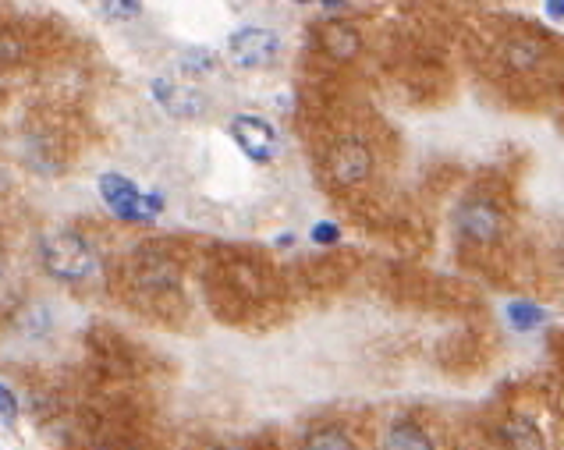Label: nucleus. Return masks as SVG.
<instances>
[{"label": "nucleus", "mask_w": 564, "mask_h": 450, "mask_svg": "<svg viewBox=\"0 0 564 450\" xmlns=\"http://www.w3.org/2000/svg\"><path fill=\"white\" fill-rule=\"evenodd\" d=\"M228 57L238 64V68H267V64L277 57V36L267 29H256V25L231 32Z\"/></svg>", "instance_id": "obj_3"}, {"label": "nucleus", "mask_w": 564, "mask_h": 450, "mask_svg": "<svg viewBox=\"0 0 564 450\" xmlns=\"http://www.w3.org/2000/svg\"><path fill=\"white\" fill-rule=\"evenodd\" d=\"M100 195L110 206V213L121 220H149L164 210V199H160V195H142L139 188L128 178H121V174H103Z\"/></svg>", "instance_id": "obj_2"}, {"label": "nucleus", "mask_w": 564, "mask_h": 450, "mask_svg": "<svg viewBox=\"0 0 564 450\" xmlns=\"http://www.w3.org/2000/svg\"><path fill=\"white\" fill-rule=\"evenodd\" d=\"M504 443H508L511 450H547L543 447V436L536 433V426L525 419H511L508 426H504Z\"/></svg>", "instance_id": "obj_9"}, {"label": "nucleus", "mask_w": 564, "mask_h": 450, "mask_svg": "<svg viewBox=\"0 0 564 450\" xmlns=\"http://www.w3.org/2000/svg\"><path fill=\"white\" fill-rule=\"evenodd\" d=\"M22 57V43L8 32H0V61H18Z\"/></svg>", "instance_id": "obj_16"}, {"label": "nucleus", "mask_w": 564, "mask_h": 450, "mask_svg": "<svg viewBox=\"0 0 564 450\" xmlns=\"http://www.w3.org/2000/svg\"><path fill=\"white\" fill-rule=\"evenodd\" d=\"M313 238L320 241V245H330V241H337V238H341V231H337L334 224H316Z\"/></svg>", "instance_id": "obj_18"}, {"label": "nucleus", "mask_w": 564, "mask_h": 450, "mask_svg": "<svg viewBox=\"0 0 564 450\" xmlns=\"http://www.w3.org/2000/svg\"><path fill=\"white\" fill-rule=\"evenodd\" d=\"M373 171V156L359 139H341L330 149V178L337 185H359Z\"/></svg>", "instance_id": "obj_5"}, {"label": "nucleus", "mask_w": 564, "mask_h": 450, "mask_svg": "<svg viewBox=\"0 0 564 450\" xmlns=\"http://www.w3.org/2000/svg\"><path fill=\"white\" fill-rule=\"evenodd\" d=\"M306 450H359V447L348 440L345 429L323 426V429H313V433L306 436Z\"/></svg>", "instance_id": "obj_12"}, {"label": "nucleus", "mask_w": 564, "mask_h": 450, "mask_svg": "<svg viewBox=\"0 0 564 450\" xmlns=\"http://www.w3.org/2000/svg\"><path fill=\"white\" fill-rule=\"evenodd\" d=\"M153 100L174 117H199L206 107L196 86H185V82H174V78H157L153 82Z\"/></svg>", "instance_id": "obj_6"}, {"label": "nucleus", "mask_w": 564, "mask_h": 450, "mask_svg": "<svg viewBox=\"0 0 564 450\" xmlns=\"http://www.w3.org/2000/svg\"><path fill=\"white\" fill-rule=\"evenodd\" d=\"M327 4H341V0H327Z\"/></svg>", "instance_id": "obj_20"}, {"label": "nucleus", "mask_w": 564, "mask_h": 450, "mask_svg": "<svg viewBox=\"0 0 564 450\" xmlns=\"http://www.w3.org/2000/svg\"><path fill=\"white\" fill-rule=\"evenodd\" d=\"M384 450H433V443L419 426H412V422H398V426L387 429Z\"/></svg>", "instance_id": "obj_8"}, {"label": "nucleus", "mask_w": 564, "mask_h": 450, "mask_svg": "<svg viewBox=\"0 0 564 450\" xmlns=\"http://www.w3.org/2000/svg\"><path fill=\"white\" fill-rule=\"evenodd\" d=\"M504 57H508L511 68L529 71V68H536V64H540L543 47L536 43V39H525V36H522V39H511L508 50H504Z\"/></svg>", "instance_id": "obj_10"}, {"label": "nucleus", "mask_w": 564, "mask_h": 450, "mask_svg": "<svg viewBox=\"0 0 564 450\" xmlns=\"http://www.w3.org/2000/svg\"><path fill=\"white\" fill-rule=\"evenodd\" d=\"M15 419H18V397L0 383V422H15Z\"/></svg>", "instance_id": "obj_15"}, {"label": "nucleus", "mask_w": 564, "mask_h": 450, "mask_svg": "<svg viewBox=\"0 0 564 450\" xmlns=\"http://www.w3.org/2000/svg\"><path fill=\"white\" fill-rule=\"evenodd\" d=\"M231 139H235L238 149L256 163H267L270 156L277 153V132L263 117H252V114L235 117V121H231Z\"/></svg>", "instance_id": "obj_4"}, {"label": "nucleus", "mask_w": 564, "mask_h": 450, "mask_svg": "<svg viewBox=\"0 0 564 450\" xmlns=\"http://www.w3.org/2000/svg\"><path fill=\"white\" fill-rule=\"evenodd\" d=\"M185 68L206 71V68H213V57L206 54V50H192V54H188V61H185Z\"/></svg>", "instance_id": "obj_17"}, {"label": "nucleus", "mask_w": 564, "mask_h": 450, "mask_svg": "<svg viewBox=\"0 0 564 450\" xmlns=\"http://www.w3.org/2000/svg\"><path fill=\"white\" fill-rule=\"evenodd\" d=\"M142 8V0H103V11L110 18H135Z\"/></svg>", "instance_id": "obj_14"}, {"label": "nucleus", "mask_w": 564, "mask_h": 450, "mask_svg": "<svg viewBox=\"0 0 564 450\" xmlns=\"http://www.w3.org/2000/svg\"><path fill=\"white\" fill-rule=\"evenodd\" d=\"M295 4H309V0H295Z\"/></svg>", "instance_id": "obj_21"}, {"label": "nucleus", "mask_w": 564, "mask_h": 450, "mask_svg": "<svg viewBox=\"0 0 564 450\" xmlns=\"http://www.w3.org/2000/svg\"><path fill=\"white\" fill-rule=\"evenodd\" d=\"M458 224H462V231L469 234V238L494 241L497 231H501V213H497L490 202L472 199V202H465L462 213H458Z\"/></svg>", "instance_id": "obj_7"}, {"label": "nucleus", "mask_w": 564, "mask_h": 450, "mask_svg": "<svg viewBox=\"0 0 564 450\" xmlns=\"http://www.w3.org/2000/svg\"><path fill=\"white\" fill-rule=\"evenodd\" d=\"M40 256H43L47 273H54V277H61V280H82L96 270V256H93V249H89V241L75 231L47 234Z\"/></svg>", "instance_id": "obj_1"}, {"label": "nucleus", "mask_w": 564, "mask_h": 450, "mask_svg": "<svg viewBox=\"0 0 564 450\" xmlns=\"http://www.w3.org/2000/svg\"><path fill=\"white\" fill-rule=\"evenodd\" d=\"M323 43H327V50L337 61H348V57H355V50H359V36H355V29H348V25H330Z\"/></svg>", "instance_id": "obj_11"}, {"label": "nucleus", "mask_w": 564, "mask_h": 450, "mask_svg": "<svg viewBox=\"0 0 564 450\" xmlns=\"http://www.w3.org/2000/svg\"><path fill=\"white\" fill-rule=\"evenodd\" d=\"M508 319H511V326H515V330H536V326L547 319V312L536 309L533 302H515L508 309Z\"/></svg>", "instance_id": "obj_13"}, {"label": "nucleus", "mask_w": 564, "mask_h": 450, "mask_svg": "<svg viewBox=\"0 0 564 450\" xmlns=\"http://www.w3.org/2000/svg\"><path fill=\"white\" fill-rule=\"evenodd\" d=\"M547 15L554 22H564V0H547Z\"/></svg>", "instance_id": "obj_19"}]
</instances>
